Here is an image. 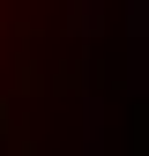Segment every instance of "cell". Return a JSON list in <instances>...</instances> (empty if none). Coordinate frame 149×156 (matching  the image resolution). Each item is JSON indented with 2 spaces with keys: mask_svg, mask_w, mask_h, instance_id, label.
<instances>
[{
  "mask_svg": "<svg viewBox=\"0 0 149 156\" xmlns=\"http://www.w3.org/2000/svg\"><path fill=\"white\" fill-rule=\"evenodd\" d=\"M8 8H23V0H0V30H8Z\"/></svg>",
  "mask_w": 149,
  "mask_h": 156,
  "instance_id": "1",
  "label": "cell"
}]
</instances>
